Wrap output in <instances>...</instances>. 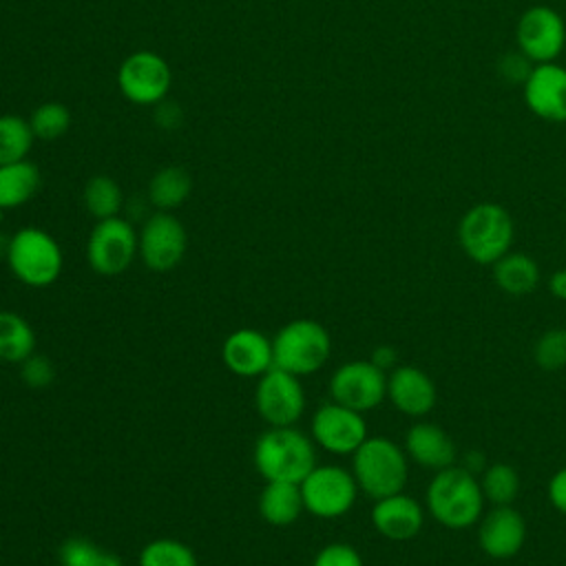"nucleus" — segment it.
<instances>
[{"mask_svg":"<svg viewBox=\"0 0 566 566\" xmlns=\"http://www.w3.org/2000/svg\"><path fill=\"white\" fill-rule=\"evenodd\" d=\"M484 506V495L475 473L451 464L436 471L427 486V509L431 517L453 531L471 528Z\"/></svg>","mask_w":566,"mask_h":566,"instance_id":"nucleus-1","label":"nucleus"},{"mask_svg":"<svg viewBox=\"0 0 566 566\" xmlns=\"http://www.w3.org/2000/svg\"><path fill=\"white\" fill-rule=\"evenodd\" d=\"M254 467L265 482H294L316 467L312 440L294 427H272L254 444Z\"/></svg>","mask_w":566,"mask_h":566,"instance_id":"nucleus-2","label":"nucleus"},{"mask_svg":"<svg viewBox=\"0 0 566 566\" xmlns=\"http://www.w3.org/2000/svg\"><path fill=\"white\" fill-rule=\"evenodd\" d=\"M352 473L363 493L374 500L400 493L407 484V453L389 438L367 436L352 453Z\"/></svg>","mask_w":566,"mask_h":566,"instance_id":"nucleus-3","label":"nucleus"},{"mask_svg":"<svg viewBox=\"0 0 566 566\" xmlns=\"http://www.w3.org/2000/svg\"><path fill=\"white\" fill-rule=\"evenodd\" d=\"M515 226L506 208L484 201L464 212L458 226V241L464 254L480 263L493 265L506 252H511Z\"/></svg>","mask_w":566,"mask_h":566,"instance_id":"nucleus-4","label":"nucleus"},{"mask_svg":"<svg viewBox=\"0 0 566 566\" xmlns=\"http://www.w3.org/2000/svg\"><path fill=\"white\" fill-rule=\"evenodd\" d=\"M332 352V338L327 329L312 318H296L283 325L272 340L274 367L294 376H307L318 371Z\"/></svg>","mask_w":566,"mask_h":566,"instance_id":"nucleus-5","label":"nucleus"},{"mask_svg":"<svg viewBox=\"0 0 566 566\" xmlns=\"http://www.w3.org/2000/svg\"><path fill=\"white\" fill-rule=\"evenodd\" d=\"M7 263L18 281L31 287H46L62 272V248L40 228H20L9 237Z\"/></svg>","mask_w":566,"mask_h":566,"instance_id":"nucleus-6","label":"nucleus"},{"mask_svg":"<svg viewBox=\"0 0 566 566\" xmlns=\"http://www.w3.org/2000/svg\"><path fill=\"white\" fill-rule=\"evenodd\" d=\"M298 486L305 511L325 520L345 515L354 506L358 495L354 473L336 464L314 467Z\"/></svg>","mask_w":566,"mask_h":566,"instance_id":"nucleus-7","label":"nucleus"},{"mask_svg":"<svg viewBox=\"0 0 566 566\" xmlns=\"http://www.w3.org/2000/svg\"><path fill=\"white\" fill-rule=\"evenodd\" d=\"M139 237L122 217L102 219L93 226L86 243V259L93 272L102 276L122 274L137 254Z\"/></svg>","mask_w":566,"mask_h":566,"instance_id":"nucleus-8","label":"nucleus"},{"mask_svg":"<svg viewBox=\"0 0 566 566\" xmlns=\"http://www.w3.org/2000/svg\"><path fill=\"white\" fill-rule=\"evenodd\" d=\"M254 405L268 424L292 427L305 409V391L298 376L279 367H270L259 376Z\"/></svg>","mask_w":566,"mask_h":566,"instance_id":"nucleus-9","label":"nucleus"},{"mask_svg":"<svg viewBox=\"0 0 566 566\" xmlns=\"http://www.w3.org/2000/svg\"><path fill=\"white\" fill-rule=\"evenodd\" d=\"M329 396L354 411H369L387 398V371L371 360H349L332 374Z\"/></svg>","mask_w":566,"mask_h":566,"instance_id":"nucleus-10","label":"nucleus"},{"mask_svg":"<svg viewBox=\"0 0 566 566\" xmlns=\"http://www.w3.org/2000/svg\"><path fill=\"white\" fill-rule=\"evenodd\" d=\"M170 82L172 75L168 62L153 51H137L128 55L117 71L119 91L128 102L139 106L161 102L170 88Z\"/></svg>","mask_w":566,"mask_h":566,"instance_id":"nucleus-11","label":"nucleus"},{"mask_svg":"<svg viewBox=\"0 0 566 566\" xmlns=\"http://www.w3.org/2000/svg\"><path fill=\"white\" fill-rule=\"evenodd\" d=\"M137 252L146 268L153 272L172 270L186 254L188 237L181 221L170 212H155L144 221L142 232L137 234Z\"/></svg>","mask_w":566,"mask_h":566,"instance_id":"nucleus-12","label":"nucleus"},{"mask_svg":"<svg viewBox=\"0 0 566 566\" xmlns=\"http://www.w3.org/2000/svg\"><path fill=\"white\" fill-rule=\"evenodd\" d=\"M312 438L334 455H352L367 440V422L360 411L332 400L314 411Z\"/></svg>","mask_w":566,"mask_h":566,"instance_id":"nucleus-13","label":"nucleus"},{"mask_svg":"<svg viewBox=\"0 0 566 566\" xmlns=\"http://www.w3.org/2000/svg\"><path fill=\"white\" fill-rule=\"evenodd\" d=\"M566 42V27L557 11L548 7L528 9L517 22L520 51L533 62H551Z\"/></svg>","mask_w":566,"mask_h":566,"instance_id":"nucleus-14","label":"nucleus"},{"mask_svg":"<svg viewBox=\"0 0 566 566\" xmlns=\"http://www.w3.org/2000/svg\"><path fill=\"white\" fill-rule=\"evenodd\" d=\"M526 542V522L511 504L493 506L480 522L478 544L491 559L515 557Z\"/></svg>","mask_w":566,"mask_h":566,"instance_id":"nucleus-15","label":"nucleus"},{"mask_svg":"<svg viewBox=\"0 0 566 566\" xmlns=\"http://www.w3.org/2000/svg\"><path fill=\"white\" fill-rule=\"evenodd\" d=\"M221 358L226 367L243 378H259L274 367L272 340L256 329H234L221 345Z\"/></svg>","mask_w":566,"mask_h":566,"instance_id":"nucleus-16","label":"nucleus"},{"mask_svg":"<svg viewBox=\"0 0 566 566\" xmlns=\"http://www.w3.org/2000/svg\"><path fill=\"white\" fill-rule=\"evenodd\" d=\"M524 99L537 117L566 122V69L553 62L533 69L524 82Z\"/></svg>","mask_w":566,"mask_h":566,"instance_id":"nucleus-17","label":"nucleus"},{"mask_svg":"<svg viewBox=\"0 0 566 566\" xmlns=\"http://www.w3.org/2000/svg\"><path fill=\"white\" fill-rule=\"evenodd\" d=\"M387 398L391 405L411 418H420L436 407V385L422 369L398 365L387 376Z\"/></svg>","mask_w":566,"mask_h":566,"instance_id":"nucleus-18","label":"nucleus"},{"mask_svg":"<svg viewBox=\"0 0 566 566\" xmlns=\"http://www.w3.org/2000/svg\"><path fill=\"white\" fill-rule=\"evenodd\" d=\"M422 522L424 513L420 502L413 500L411 495H405L402 491L380 497L371 506L374 528L391 542H405L416 537L422 528Z\"/></svg>","mask_w":566,"mask_h":566,"instance_id":"nucleus-19","label":"nucleus"},{"mask_svg":"<svg viewBox=\"0 0 566 566\" xmlns=\"http://www.w3.org/2000/svg\"><path fill=\"white\" fill-rule=\"evenodd\" d=\"M405 453L424 469H447L455 464L458 449L451 436L433 422H416L405 433Z\"/></svg>","mask_w":566,"mask_h":566,"instance_id":"nucleus-20","label":"nucleus"},{"mask_svg":"<svg viewBox=\"0 0 566 566\" xmlns=\"http://www.w3.org/2000/svg\"><path fill=\"white\" fill-rule=\"evenodd\" d=\"M301 486L294 482H268L259 495V513L272 526H290L303 511Z\"/></svg>","mask_w":566,"mask_h":566,"instance_id":"nucleus-21","label":"nucleus"},{"mask_svg":"<svg viewBox=\"0 0 566 566\" xmlns=\"http://www.w3.org/2000/svg\"><path fill=\"white\" fill-rule=\"evenodd\" d=\"M493 281L511 296H526L539 283V268L524 252H506L493 263Z\"/></svg>","mask_w":566,"mask_h":566,"instance_id":"nucleus-22","label":"nucleus"},{"mask_svg":"<svg viewBox=\"0 0 566 566\" xmlns=\"http://www.w3.org/2000/svg\"><path fill=\"white\" fill-rule=\"evenodd\" d=\"M40 181L38 166L27 159L0 166V208L11 210L27 203L38 192Z\"/></svg>","mask_w":566,"mask_h":566,"instance_id":"nucleus-23","label":"nucleus"},{"mask_svg":"<svg viewBox=\"0 0 566 566\" xmlns=\"http://www.w3.org/2000/svg\"><path fill=\"white\" fill-rule=\"evenodd\" d=\"M35 349L31 325L15 312L0 310V360L20 365Z\"/></svg>","mask_w":566,"mask_h":566,"instance_id":"nucleus-24","label":"nucleus"},{"mask_svg":"<svg viewBox=\"0 0 566 566\" xmlns=\"http://www.w3.org/2000/svg\"><path fill=\"white\" fill-rule=\"evenodd\" d=\"M190 195V177L179 166H166L157 170L148 184V199L155 208L168 212L179 208Z\"/></svg>","mask_w":566,"mask_h":566,"instance_id":"nucleus-25","label":"nucleus"},{"mask_svg":"<svg viewBox=\"0 0 566 566\" xmlns=\"http://www.w3.org/2000/svg\"><path fill=\"white\" fill-rule=\"evenodd\" d=\"M31 124L20 115H0V166L27 159L33 146Z\"/></svg>","mask_w":566,"mask_h":566,"instance_id":"nucleus-26","label":"nucleus"},{"mask_svg":"<svg viewBox=\"0 0 566 566\" xmlns=\"http://www.w3.org/2000/svg\"><path fill=\"white\" fill-rule=\"evenodd\" d=\"M480 486L484 500H489L493 506L513 504V500L520 493V475L511 464L493 462L486 464V469L482 471Z\"/></svg>","mask_w":566,"mask_h":566,"instance_id":"nucleus-27","label":"nucleus"},{"mask_svg":"<svg viewBox=\"0 0 566 566\" xmlns=\"http://www.w3.org/2000/svg\"><path fill=\"white\" fill-rule=\"evenodd\" d=\"M84 206L86 210L97 219H111L117 217L122 208V190L115 184V179L106 175H95L84 186Z\"/></svg>","mask_w":566,"mask_h":566,"instance_id":"nucleus-28","label":"nucleus"},{"mask_svg":"<svg viewBox=\"0 0 566 566\" xmlns=\"http://www.w3.org/2000/svg\"><path fill=\"white\" fill-rule=\"evenodd\" d=\"M139 566H197V557L184 542L159 537L142 548Z\"/></svg>","mask_w":566,"mask_h":566,"instance_id":"nucleus-29","label":"nucleus"},{"mask_svg":"<svg viewBox=\"0 0 566 566\" xmlns=\"http://www.w3.org/2000/svg\"><path fill=\"white\" fill-rule=\"evenodd\" d=\"M31 130L38 139L42 142H53L57 137H62L69 126H71V113L64 104L60 102H44L40 104L31 117H29Z\"/></svg>","mask_w":566,"mask_h":566,"instance_id":"nucleus-30","label":"nucleus"},{"mask_svg":"<svg viewBox=\"0 0 566 566\" xmlns=\"http://www.w3.org/2000/svg\"><path fill=\"white\" fill-rule=\"evenodd\" d=\"M533 358L537 367L544 371L564 369L566 367V329L564 327L546 329L533 347Z\"/></svg>","mask_w":566,"mask_h":566,"instance_id":"nucleus-31","label":"nucleus"},{"mask_svg":"<svg viewBox=\"0 0 566 566\" xmlns=\"http://www.w3.org/2000/svg\"><path fill=\"white\" fill-rule=\"evenodd\" d=\"M106 551L91 539L71 537L60 546V566H102Z\"/></svg>","mask_w":566,"mask_h":566,"instance_id":"nucleus-32","label":"nucleus"},{"mask_svg":"<svg viewBox=\"0 0 566 566\" xmlns=\"http://www.w3.org/2000/svg\"><path fill=\"white\" fill-rule=\"evenodd\" d=\"M312 566H363V557L354 546L336 542L323 546L316 553Z\"/></svg>","mask_w":566,"mask_h":566,"instance_id":"nucleus-33","label":"nucleus"},{"mask_svg":"<svg viewBox=\"0 0 566 566\" xmlns=\"http://www.w3.org/2000/svg\"><path fill=\"white\" fill-rule=\"evenodd\" d=\"M20 376H22V380H24L29 387L40 389V387L51 385V380H53V376H55V369H53V365H51L49 358L31 354L27 360L20 363Z\"/></svg>","mask_w":566,"mask_h":566,"instance_id":"nucleus-34","label":"nucleus"},{"mask_svg":"<svg viewBox=\"0 0 566 566\" xmlns=\"http://www.w3.org/2000/svg\"><path fill=\"white\" fill-rule=\"evenodd\" d=\"M526 55L522 53V55H517V53H509V55H504L502 57V62H500V73L509 80V82H520V80H528V75H531V71L533 69H528L526 66Z\"/></svg>","mask_w":566,"mask_h":566,"instance_id":"nucleus-35","label":"nucleus"},{"mask_svg":"<svg viewBox=\"0 0 566 566\" xmlns=\"http://www.w3.org/2000/svg\"><path fill=\"white\" fill-rule=\"evenodd\" d=\"M546 493H548L551 506L555 511H559L562 515H566V467H562L553 473V478L548 480Z\"/></svg>","mask_w":566,"mask_h":566,"instance_id":"nucleus-36","label":"nucleus"},{"mask_svg":"<svg viewBox=\"0 0 566 566\" xmlns=\"http://www.w3.org/2000/svg\"><path fill=\"white\" fill-rule=\"evenodd\" d=\"M376 367H380L382 371L387 369H394L398 367V352L391 347V345H378L374 352H371V358H369Z\"/></svg>","mask_w":566,"mask_h":566,"instance_id":"nucleus-37","label":"nucleus"},{"mask_svg":"<svg viewBox=\"0 0 566 566\" xmlns=\"http://www.w3.org/2000/svg\"><path fill=\"white\" fill-rule=\"evenodd\" d=\"M548 290L555 298L566 301V270H555L548 281Z\"/></svg>","mask_w":566,"mask_h":566,"instance_id":"nucleus-38","label":"nucleus"},{"mask_svg":"<svg viewBox=\"0 0 566 566\" xmlns=\"http://www.w3.org/2000/svg\"><path fill=\"white\" fill-rule=\"evenodd\" d=\"M462 467H464L467 471H471V473H475V471H484V469H486V464H484V458H482L478 451H469V453L464 455V462H462Z\"/></svg>","mask_w":566,"mask_h":566,"instance_id":"nucleus-39","label":"nucleus"},{"mask_svg":"<svg viewBox=\"0 0 566 566\" xmlns=\"http://www.w3.org/2000/svg\"><path fill=\"white\" fill-rule=\"evenodd\" d=\"M102 566H124V564H122V559H119L115 553H108V551H106V555H104V559H102Z\"/></svg>","mask_w":566,"mask_h":566,"instance_id":"nucleus-40","label":"nucleus"},{"mask_svg":"<svg viewBox=\"0 0 566 566\" xmlns=\"http://www.w3.org/2000/svg\"><path fill=\"white\" fill-rule=\"evenodd\" d=\"M2 217H4V208H0V221H2Z\"/></svg>","mask_w":566,"mask_h":566,"instance_id":"nucleus-41","label":"nucleus"}]
</instances>
